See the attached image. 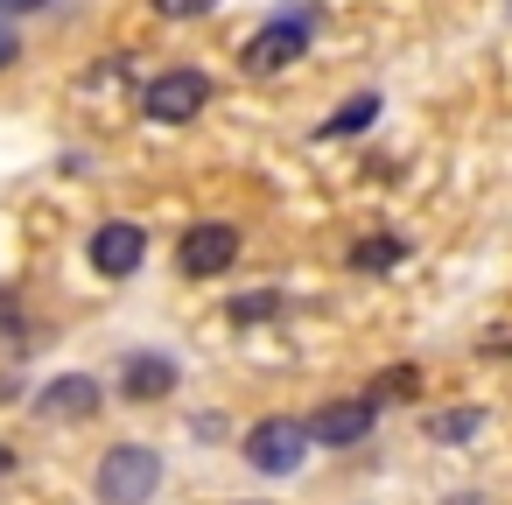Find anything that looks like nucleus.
Here are the masks:
<instances>
[{"label": "nucleus", "mask_w": 512, "mask_h": 505, "mask_svg": "<svg viewBox=\"0 0 512 505\" xmlns=\"http://www.w3.org/2000/svg\"><path fill=\"white\" fill-rule=\"evenodd\" d=\"M106 407V386L92 379V372H57V379H43V393H36V414L43 421H92Z\"/></svg>", "instance_id": "nucleus-8"}, {"label": "nucleus", "mask_w": 512, "mask_h": 505, "mask_svg": "<svg viewBox=\"0 0 512 505\" xmlns=\"http://www.w3.org/2000/svg\"><path fill=\"white\" fill-rule=\"evenodd\" d=\"M484 428V407H442V414H428V442H470Z\"/></svg>", "instance_id": "nucleus-14"}, {"label": "nucleus", "mask_w": 512, "mask_h": 505, "mask_svg": "<svg viewBox=\"0 0 512 505\" xmlns=\"http://www.w3.org/2000/svg\"><path fill=\"white\" fill-rule=\"evenodd\" d=\"M22 386H15V372H0V400H15Z\"/></svg>", "instance_id": "nucleus-18"}, {"label": "nucleus", "mask_w": 512, "mask_h": 505, "mask_svg": "<svg viewBox=\"0 0 512 505\" xmlns=\"http://www.w3.org/2000/svg\"><path fill=\"white\" fill-rule=\"evenodd\" d=\"M281 309H288V295H281V288H246V295H232L225 323H232V330H253V323H274Z\"/></svg>", "instance_id": "nucleus-11"}, {"label": "nucleus", "mask_w": 512, "mask_h": 505, "mask_svg": "<svg viewBox=\"0 0 512 505\" xmlns=\"http://www.w3.org/2000/svg\"><path fill=\"white\" fill-rule=\"evenodd\" d=\"M15 64H22V29L0 15V71H15Z\"/></svg>", "instance_id": "nucleus-16"}, {"label": "nucleus", "mask_w": 512, "mask_h": 505, "mask_svg": "<svg viewBox=\"0 0 512 505\" xmlns=\"http://www.w3.org/2000/svg\"><path fill=\"white\" fill-rule=\"evenodd\" d=\"M372 428H379V400H372V393H351V400H330V407L309 414L316 449H351V442H365Z\"/></svg>", "instance_id": "nucleus-7"}, {"label": "nucleus", "mask_w": 512, "mask_h": 505, "mask_svg": "<svg viewBox=\"0 0 512 505\" xmlns=\"http://www.w3.org/2000/svg\"><path fill=\"white\" fill-rule=\"evenodd\" d=\"M365 393L386 407V400H414L421 393V365H386V372H372L365 379Z\"/></svg>", "instance_id": "nucleus-13"}, {"label": "nucleus", "mask_w": 512, "mask_h": 505, "mask_svg": "<svg viewBox=\"0 0 512 505\" xmlns=\"http://www.w3.org/2000/svg\"><path fill=\"white\" fill-rule=\"evenodd\" d=\"M239 505H260V498H239Z\"/></svg>", "instance_id": "nucleus-20"}, {"label": "nucleus", "mask_w": 512, "mask_h": 505, "mask_svg": "<svg viewBox=\"0 0 512 505\" xmlns=\"http://www.w3.org/2000/svg\"><path fill=\"white\" fill-rule=\"evenodd\" d=\"M309 50H316V8H281V15H267V22L239 43V71H246V78H281V71H295Z\"/></svg>", "instance_id": "nucleus-1"}, {"label": "nucleus", "mask_w": 512, "mask_h": 505, "mask_svg": "<svg viewBox=\"0 0 512 505\" xmlns=\"http://www.w3.org/2000/svg\"><path fill=\"white\" fill-rule=\"evenodd\" d=\"M85 260H92L99 281H134L141 260H148V225H141V218H106V225H92Z\"/></svg>", "instance_id": "nucleus-6"}, {"label": "nucleus", "mask_w": 512, "mask_h": 505, "mask_svg": "<svg viewBox=\"0 0 512 505\" xmlns=\"http://www.w3.org/2000/svg\"><path fill=\"white\" fill-rule=\"evenodd\" d=\"M113 386H120V400L155 407V400H169V393H176V358H169V351H127Z\"/></svg>", "instance_id": "nucleus-9"}, {"label": "nucleus", "mask_w": 512, "mask_h": 505, "mask_svg": "<svg viewBox=\"0 0 512 505\" xmlns=\"http://www.w3.org/2000/svg\"><path fill=\"white\" fill-rule=\"evenodd\" d=\"M309 449H316V435H309L302 414H260V421L239 435V456H246L260 477H295Z\"/></svg>", "instance_id": "nucleus-3"}, {"label": "nucleus", "mask_w": 512, "mask_h": 505, "mask_svg": "<svg viewBox=\"0 0 512 505\" xmlns=\"http://www.w3.org/2000/svg\"><path fill=\"white\" fill-rule=\"evenodd\" d=\"M211 113V71L204 64H169L141 85V120L148 127H190Z\"/></svg>", "instance_id": "nucleus-2"}, {"label": "nucleus", "mask_w": 512, "mask_h": 505, "mask_svg": "<svg viewBox=\"0 0 512 505\" xmlns=\"http://www.w3.org/2000/svg\"><path fill=\"white\" fill-rule=\"evenodd\" d=\"M0 470H15V449H8V442H0Z\"/></svg>", "instance_id": "nucleus-19"}, {"label": "nucleus", "mask_w": 512, "mask_h": 505, "mask_svg": "<svg viewBox=\"0 0 512 505\" xmlns=\"http://www.w3.org/2000/svg\"><path fill=\"white\" fill-rule=\"evenodd\" d=\"M239 246H246V232L232 218H190L183 239H176V274L183 281H218V274H232Z\"/></svg>", "instance_id": "nucleus-5"}, {"label": "nucleus", "mask_w": 512, "mask_h": 505, "mask_svg": "<svg viewBox=\"0 0 512 505\" xmlns=\"http://www.w3.org/2000/svg\"><path fill=\"white\" fill-rule=\"evenodd\" d=\"M155 484H162V449H148V442H113L92 470L99 505H148Z\"/></svg>", "instance_id": "nucleus-4"}, {"label": "nucleus", "mask_w": 512, "mask_h": 505, "mask_svg": "<svg viewBox=\"0 0 512 505\" xmlns=\"http://www.w3.org/2000/svg\"><path fill=\"white\" fill-rule=\"evenodd\" d=\"M379 113H386V99H379V92H351V99L316 127V141H358V134H372V127H379Z\"/></svg>", "instance_id": "nucleus-10"}, {"label": "nucleus", "mask_w": 512, "mask_h": 505, "mask_svg": "<svg viewBox=\"0 0 512 505\" xmlns=\"http://www.w3.org/2000/svg\"><path fill=\"white\" fill-rule=\"evenodd\" d=\"M400 260H407V239H393V232L351 246V267H358V274H386V267H400Z\"/></svg>", "instance_id": "nucleus-12"}, {"label": "nucleus", "mask_w": 512, "mask_h": 505, "mask_svg": "<svg viewBox=\"0 0 512 505\" xmlns=\"http://www.w3.org/2000/svg\"><path fill=\"white\" fill-rule=\"evenodd\" d=\"M57 8V0H0V15H8V22H29V15H50Z\"/></svg>", "instance_id": "nucleus-17"}, {"label": "nucleus", "mask_w": 512, "mask_h": 505, "mask_svg": "<svg viewBox=\"0 0 512 505\" xmlns=\"http://www.w3.org/2000/svg\"><path fill=\"white\" fill-rule=\"evenodd\" d=\"M148 8H155L162 22H204V15L225 8V0H148Z\"/></svg>", "instance_id": "nucleus-15"}]
</instances>
